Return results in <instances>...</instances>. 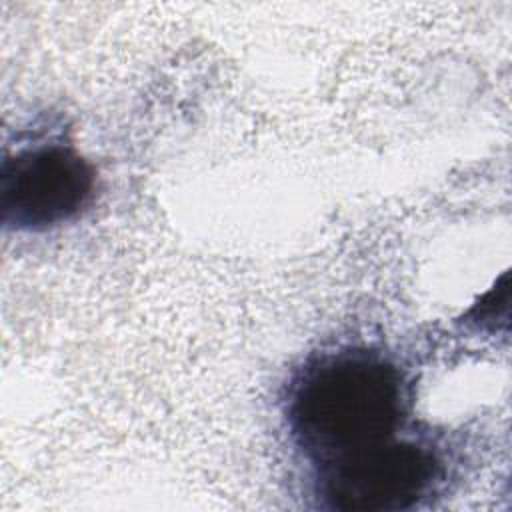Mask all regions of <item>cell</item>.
Wrapping results in <instances>:
<instances>
[{"label":"cell","mask_w":512,"mask_h":512,"mask_svg":"<svg viewBox=\"0 0 512 512\" xmlns=\"http://www.w3.org/2000/svg\"><path fill=\"white\" fill-rule=\"evenodd\" d=\"M412 386L384 352L342 346L298 368L284 396V420L306 464L354 454L408 430Z\"/></svg>","instance_id":"obj_1"},{"label":"cell","mask_w":512,"mask_h":512,"mask_svg":"<svg viewBox=\"0 0 512 512\" xmlns=\"http://www.w3.org/2000/svg\"><path fill=\"white\" fill-rule=\"evenodd\" d=\"M320 508L338 512H402L436 496L446 462L430 436L408 430L378 446L310 468Z\"/></svg>","instance_id":"obj_2"},{"label":"cell","mask_w":512,"mask_h":512,"mask_svg":"<svg viewBox=\"0 0 512 512\" xmlns=\"http://www.w3.org/2000/svg\"><path fill=\"white\" fill-rule=\"evenodd\" d=\"M96 192V170L62 138L28 142L0 166V218L6 230L46 232L78 218Z\"/></svg>","instance_id":"obj_3"}]
</instances>
